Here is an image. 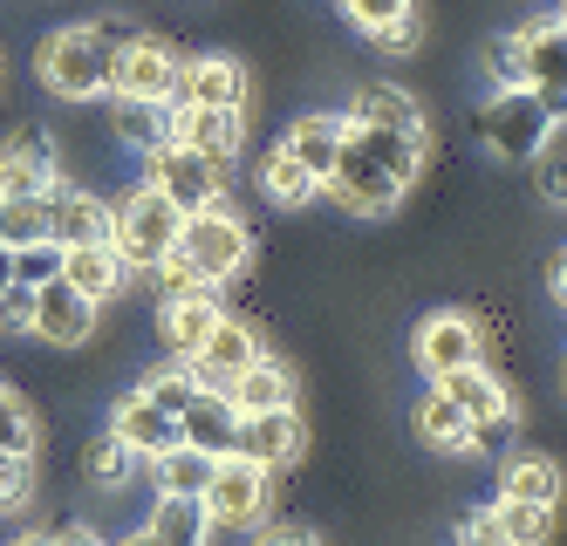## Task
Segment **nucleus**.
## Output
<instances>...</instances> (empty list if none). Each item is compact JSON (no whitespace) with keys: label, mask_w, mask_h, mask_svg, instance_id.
I'll return each instance as SVG.
<instances>
[{"label":"nucleus","mask_w":567,"mask_h":546,"mask_svg":"<svg viewBox=\"0 0 567 546\" xmlns=\"http://www.w3.org/2000/svg\"><path fill=\"white\" fill-rule=\"evenodd\" d=\"M178 226H185V213L157 192V185H131L124 198L110 205V254L124 260V274H144V267H157L178 246Z\"/></svg>","instance_id":"1"},{"label":"nucleus","mask_w":567,"mask_h":546,"mask_svg":"<svg viewBox=\"0 0 567 546\" xmlns=\"http://www.w3.org/2000/svg\"><path fill=\"white\" fill-rule=\"evenodd\" d=\"M34 69H42V90H49L55 103H96V96H110V49H103L83 21L42 34Z\"/></svg>","instance_id":"2"},{"label":"nucleus","mask_w":567,"mask_h":546,"mask_svg":"<svg viewBox=\"0 0 567 546\" xmlns=\"http://www.w3.org/2000/svg\"><path fill=\"white\" fill-rule=\"evenodd\" d=\"M554 131H560V110L547 96H534V90H493L478 103V144L499 164H526Z\"/></svg>","instance_id":"3"},{"label":"nucleus","mask_w":567,"mask_h":546,"mask_svg":"<svg viewBox=\"0 0 567 546\" xmlns=\"http://www.w3.org/2000/svg\"><path fill=\"white\" fill-rule=\"evenodd\" d=\"M178 254L192 260V274H206V280L219 287V280H239V274H247V260H254V233L239 226L226 205H206V213H185V226H178Z\"/></svg>","instance_id":"4"},{"label":"nucleus","mask_w":567,"mask_h":546,"mask_svg":"<svg viewBox=\"0 0 567 546\" xmlns=\"http://www.w3.org/2000/svg\"><path fill=\"white\" fill-rule=\"evenodd\" d=\"M506 41H513V55H519L526 90H534V96H547V103L567 116V21H560V14L519 21Z\"/></svg>","instance_id":"5"},{"label":"nucleus","mask_w":567,"mask_h":546,"mask_svg":"<svg viewBox=\"0 0 567 546\" xmlns=\"http://www.w3.org/2000/svg\"><path fill=\"white\" fill-rule=\"evenodd\" d=\"M178 90V49L157 34H131L124 49L110 55V96H137V103H172Z\"/></svg>","instance_id":"6"},{"label":"nucleus","mask_w":567,"mask_h":546,"mask_svg":"<svg viewBox=\"0 0 567 546\" xmlns=\"http://www.w3.org/2000/svg\"><path fill=\"white\" fill-rule=\"evenodd\" d=\"M321 192H336V205H342V213H355V219H390L396 205H403V185H396L362 144H349V137H342L336 172L321 178Z\"/></svg>","instance_id":"7"},{"label":"nucleus","mask_w":567,"mask_h":546,"mask_svg":"<svg viewBox=\"0 0 567 546\" xmlns=\"http://www.w3.org/2000/svg\"><path fill=\"white\" fill-rule=\"evenodd\" d=\"M144 185H157L178 213H206V205H226L219 198V164H206V157H192L185 144H151L144 151Z\"/></svg>","instance_id":"8"},{"label":"nucleus","mask_w":567,"mask_h":546,"mask_svg":"<svg viewBox=\"0 0 567 546\" xmlns=\"http://www.w3.org/2000/svg\"><path fill=\"white\" fill-rule=\"evenodd\" d=\"M165 137L185 144L206 164H233L247 144V110H198V103H165Z\"/></svg>","instance_id":"9"},{"label":"nucleus","mask_w":567,"mask_h":546,"mask_svg":"<svg viewBox=\"0 0 567 546\" xmlns=\"http://www.w3.org/2000/svg\"><path fill=\"white\" fill-rule=\"evenodd\" d=\"M301 410L295 403H274V410H254V416H239V431H233V457H247V465H260L267 478L280 465H295L301 457Z\"/></svg>","instance_id":"10"},{"label":"nucleus","mask_w":567,"mask_h":546,"mask_svg":"<svg viewBox=\"0 0 567 546\" xmlns=\"http://www.w3.org/2000/svg\"><path fill=\"white\" fill-rule=\"evenodd\" d=\"M198 498H206V519H213V526H254V519L267 513V472L226 451Z\"/></svg>","instance_id":"11"},{"label":"nucleus","mask_w":567,"mask_h":546,"mask_svg":"<svg viewBox=\"0 0 567 546\" xmlns=\"http://www.w3.org/2000/svg\"><path fill=\"white\" fill-rule=\"evenodd\" d=\"M172 103H198V110H239L247 103V69L226 49H206V55H178V90Z\"/></svg>","instance_id":"12"},{"label":"nucleus","mask_w":567,"mask_h":546,"mask_svg":"<svg viewBox=\"0 0 567 546\" xmlns=\"http://www.w3.org/2000/svg\"><path fill=\"white\" fill-rule=\"evenodd\" d=\"M254 356H267V349H260V328H254L247 315H219V321H213V334L198 342V356H192L185 369H192V383L226 390V383H233V375L247 369Z\"/></svg>","instance_id":"13"},{"label":"nucleus","mask_w":567,"mask_h":546,"mask_svg":"<svg viewBox=\"0 0 567 546\" xmlns=\"http://www.w3.org/2000/svg\"><path fill=\"white\" fill-rule=\"evenodd\" d=\"M485 356V328L472 321V315H458V308H444V315H431L424 328H417V369L431 375H452V369H465V362H478Z\"/></svg>","instance_id":"14"},{"label":"nucleus","mask_w":567,"mask_h":546,"mask_svg":"<svg viewBox=\"0 0 567 546\" xmlns=\"http://www.w3.org/2000/svg\"><path fill=\"white\" fill-rule=\"evenodd\" d=\"M28 334H42V342H55V349H83L90 334H96V301H83V293L55 274L49 287H34V321H28Z\"/></svg>","instance_id":"15"},{"label":"nucleus","mask_w":567,"mask_h":546,"mask_svg":"<svg viewBox=\"0 0 567 546\" xmlns=\"http://www.w3.org/2000/svg\"><path fill=\"white\" fill-rule=\"evenodd\" d=\"M110 437L124 444L131 457H165L178 444V416L157 410L144 390H131V396H116V410H110Z\"/></svg>","instance_id":"16"},{"label":"nucleus","mask_w":567,"mask_h":546,"mask_svg":"<svg viewBox=\"0 0 567 546\" xmlns=\"http://www.w3.org/2000/svg\"><path fill=\"white\" fill-rule=\"evenodd\" d=\"M49 239L55 246H110V198L83 185H49Z\"/></svg>","instance_id":"17"},{"label":"nucleus","mask_w":567,"mask_h":546,"mask_svg":"<svg viewBox=\"0 0 567 546\" xmlns=\"http://www.w3.org/2000/svg\"><path fill=\"white\" fill-rule=\"evenodd\" d=\"M342 137H349V116H342V110H301L280 144H288V157L321 185V178L336 172V157H342Z\"/></svg>","instance_id":"18"},{"label":"nucleus","mask_w":567,"mask_h":546,"mask_svg":"<svg viewBox=\"0 0 567 546\" xmlns=\"http://www.w3.org/2000/svg\"><path fill=\"white\" fill-rule=\"evenodd\" d=\"M55 137L49 131H14L8 144H0V198L14 192H49L55 185Z\"/></svg>","instance_id":"19"},{"label":"nucleus","mask_w":567,"mask_h":546,"mask_svg":"<svg viewBox=\"0 0 567 546\" xmlns=\"http://www.w3.org/2000/svg\"><path fill=\"white\" fill-rule=\"evenodd\" d=\"M233 431H239V410H233L219 390L198 383V396L178 410V444H198V451L226 457V451H233Z\"/></svg>","instance_id":"20"},{"label":"nucleus","mask_w":567,"mask_h":546,"mask_svg":"<svg viewBox=\"0 0 567 546\" xmlns=\"http://www.w3.org/2000/svg\"><path fill=\"white\" fill-rule=\"evenodd\" d=\"M437 396L452 403V410H465L472 424H485V416H506L513 410V396H506V383L485 362H465V369H452V375H437Z\"/></svg>","instance_id":"21"},{"label":"nucleus","mask_w":567,"mask_h":546,"mask_svg":"<svg viewBox=\"0 0 567 546\" xmlns=\"http://www.w3.org/2000/svg\"><path fill=\"white\" fill-rule=\"evenodd\" d=\"M206 533H213V519H206V498L198 492H157L144 539H157V546H206Z\"/></svg>","instance_id":"22"},{"label":"nucleus","mask_w":567,"mask_h":546,"mask_svg":"<svg viewBox=\"0 0 567 546\" xmlns=\"http://www.w3.org/2000/svg\"><path fill=\"white\" fill-rule=\"evenodd\" d=\"M349 123H362V131H424V110L396 82H362L349 103Z\"/></svg>","instance_id":"23"},{"label":"nucleus","mask_w":567,"mask_h":546,"mask_svg":"<svg viewBox=\"0 0 567 546\" xmlns=\"http://www.w3.org/2000/svg\"><path fill=\"white\" fill-rule=\"evenodd\" d=\"M62 280L83 293V301H96V308H103V301H110V293L124 287L131 274H124V260H116L110 246H62Z\"/></svg>","instance_id":"24"},{"label":"nucleus","mask_w":567,"mask_h":546,"mask_svg":"<svg viewBox=\"0 0 567 546\" xmlns=\"http://www.w3.org/2000/svg\"><path fill=\"white\" fill-rule=\"evenodd\" d=\"M349 144H362L383 172L411 192L417 185V172H424V131H362V123H349Z\"/></svg>","instance_id":"25"},{"label":"nucleus","mask_w":567,"mask_h":546,"mask_svg":"<svg viewBox=\"0 0 567 546\" xmlns=\"http://www.w3.org/2000/svg\"><path fill=\"white\" fill-rule=\"evenodd\" d=\"M219 396H226L239 416H254V410H274V403H295V396H288V369H280L274 356H254V362L239 369V375H233V383H226Z\"/></svg>","instance_id":"26"},{"label":"nucleus","mask_w":567,"mask_h":546,"mask_svg":"<svg viewBox=\"0 0 567 546\" xmlns=\"http://www.w3.org/2000/svg\"><path fill=\"white\" fill-rule=\"evenodd\" d=\"M219 315H226V308L213 301V293H198V301H165V315H157V321H165V349H172L178 362H192Z\"/></svg>","instance_id":"27"},{"label":"nucleus","mask_w":567,"mask_h":546,"mask_svg":"<svg viewBox=\"0 0 567 546\" xmlns=\"http://www.w3.org/2000/svg\"><path fill=\"white\" fill-rule=\"evenodd\" d=\"M260 192H267V198L280 205V213H301V205H308V198H315L321 185H315V178L301 172L295 157H288V144H274V151L260 157Z\"/></svg>","instance_id":"28"},{"label":"nucleus","mask_w":567,"mask_h":546,"mask_svg":"<svg viewBox=\"0 0 567 546\" xmlns=\"http://www.w3.org/2000/svg\"><path fill=\"white\" fill-rule=\"evenodd\" d=\"M506 498H526V506H554L560 498V465L540 451H513L506 457Z\"/></svg>","instance_id":"29"},{"label":"nucleus","mask_w":567,"mask_h":546,"mask_svg":"<svg viewBox=\"0 0 567 546\" xmlns=\"http://www.w3.org/2000/svg\"><path fill=\"white\" fill-rule=\"evenodd\" d=\"M219 457L213 451H198V444H172L165 457H151V472H157V492H206Z\"/></svg>","instance_id":"30"},{"label":"nucleus","mask_w":567,"mask_h":546,"mask_svg":"<svg viewBox=\"0 0 567 546\" xmlns=\"http://www.w3.org/2000/svg\"><path fill=\"white\" fill-rule=\"evenodd\" d=\"M110 131L151 151V144H165V103H137V96H110Z\"/></svg>","instance_id":"31"},{"label":"nucleus","mask_w":567,"mask_h":546,"mask_svg":"<svg viewBox=\"0 0 567 546\" xmlns=\"http://www.w3.org/2000/svg\"><path fill=\"white\" fill-rule=\"evenodd\" d=\"M417 437H431L437 451H472V416L465 410H452L437 390L417 403Z\"/></svg>","instance_id":"32"},{"label":"nucleus","mask_w":567,"mask_h":546,"mask_svg":"<svg viewBox=\"0 0 567 546\" xmlns=\"http://www.w3.org/2000/svg\"><path fill=\"white\" fill-rule=\"evenodd\" d=\"M0 239H8V246L49 239V192H14V198H0Z\"/></svg>","instance_id":"33"},{"label":"nucleus","mask_w":567,"mask_h":546,"mask_svg":"<svg viewBox=\"0 0 567 546\" xmlns=\"http://www.w3.org/2000/svg\"><path fill=\"white\" fill-rule=\"evenodd\" d=\"M493 519H499V533L513 539V546H540L547 533H554V506H526V498H493Z\"/></svg>","instance_id":"34"},{"label":"nucleus","mask_w":567,"mask_h":546,"mask_svg":"<svg viewBox=\"0 0 567 546\" xmlns=\"http://www.w3.org/2000/svg\"><path fill=\"white\" fill-rule=\"evenodd\" d=\"M144 274H151V287H157V301H198V293H213V280L192 274V260L178 254V246H172L157 267H144Z\"/></svg>","instance_id":"35"},{"label":"nucleus","mask_w":567,"mask_h":546,"mask_svg":"<svg viewBox=\"0 0 567 546\" xmlns=\"http://www.w3.org/2000/svg\"><path fill=\"white\" fill-rule=\"evenodd\" d=\"M526 164H534V185H540V205H547V213H560V205H567V137L554 131L534 157H526Z\"/></svg>","instance_id":"36"},{"label":"nucleus","mask_w":567,"mask_h":546,"mask_svg":"<svg viewBox=\"0 0 567 546\" xmlns=\"http://www.w3.org/2000/svg\"><path fill=\"white\" fill-rule=\"evenodd\" d=\"M62 274V246L55 239H28V246H14V280L21 287H49Z\"/></svg>","instance_id":"37"},{"label":"nucleus","mask_w":567,"mask_h":546,"mask_svg":"<svg viewBox=\"0 0 567 546\" xmlns=\"http://www.w3.org/2000/svg\"><path fill=\"white\" fill-rule=\"evenodd\" d=\"M144 396H151L157 410H172V416H178V410L198 396V383H192V369H185V362H172V369H151V375H144Z\"/></svg>","instance_id":"38"},{"label":"nucleus","mask_w":567,"mask_h":546,"mask_svg":"<svg viewBox=\"0 0 567 546\" xmlns=\"http://www.w3.org/2000/svg\"><path fill=\"white\" fill-rule=\"evenodd\" d=\"M0 451H14V457L34 451V416H28V403L8 383H0Z\"/></svg>","instance_id":"39"},{"label":"nucleus","mask_w":567,"mask_h":546,"mask_svg":"<svg viewBox=\"0 0 567 546\" xmlns=\"http://www.w3.org/2000/svg\"><path fill=\"white\" fill-rule=\"evenodd\" d=\"M417 0H336V14L355 28V34H377V28H390L396 14H411Z\"/></svg>","instance_id":"40"},{"label":"nucleus","mask_w":567,"mask_h":546,"mask_svg":"<svg viewBox=\"0 0 567 546\" xmlns=\"http://www.w3.org/2000/svg\"><path fill=\"white\" fill-rule=\"evenodd\" d=\"M131 465H137V457H131L124 444H116L110 431L90 444V478H96V485H124V478H131Z\"/></svg>","instance_id":"41"},{"label":"nucleus","mask_w":567,"mask_h":546,"mask_svg":"<svg viewBox=\"0 0 567 546\" xmlns=\"http://www.w3.org/2000/svg\"><path fill=\"white\" fill-rule=\"evenodd\" d=\"M370 41H377L383 55H417V41H424V21H417V8H411V14H396L390 28H377Z\"/></svg>","instance_id":"42"},{"label":"nucleus","mask_w":567,"mask_h":546,"mask_svg":"<svg viewBox=\"0 0 567 546\" xmlns=\"http://www.w3.org/2000/svg\"><path fill=\"white\" fill-rule=\"evenodd\" d=\"M28 321H34V287L8 280V287H0V328H14V334H28Z\"/></svg>","instance_id":"43"},{"label":"nucleus","mask_w":567,"mask_h":546,"mask_svg":"<svg viewBox=\"0 0 567 546\" xmlns=\"http://www.w3.org/2000/svg\"><path fill=\"white\" fill-rule=\"evenodd\" d=\"M458 546H513V539L499 533L493 506H478V513H465V519H458Z\"/></svg>","instance_id":"44"},{"label":"nucleus","mask_w":567,"mask_h":546,"mask_svg":"<svg viewBox=\"0 0 567 546\" xmlns=\"http://www.w3.org/2000/svg\"><path fill=\"white\" fill-rule=\"evenodd\" d=\"M21 498H28V457L0 451V513H14Z\"/></svg>","instance_id":"45"},{"label":"nucleus","mask_w":567,"mask_h":546,"mask_svg":"<svg viewBox=\"0 0 567 546\" xmlns=\"http://www.w3.org/2000/svg\"><path fill=\"white\" fill-rule=\"evenodd\" d=\"M90 34H96V41H103V49L116 55V49H124V41L137 34V21H124V14H103V21H90Z\"/></svg>","instance_id":"46"},{"label":"nucleus","mask_w":567,"mask_h":546,"mask_svg":"<svg viewBox=\"0 0 567 546\" xmlns=\"http://www.w3.org/2000/svg\"><path fill=\"white\" fill-rule=\"evenodd\" d=\"M42 546H103V539H96L90 526H62V533H49Z\"/></svg>","instance_id":"47"},{"label":"nucleus","mask_w":567,"mask_h":546,"mask_svg":"<svg viewBox=\"0 0 567 546\" xmlns=\"http://www.w3.org/2000/svg\"><path fill=\"white\" fill-rule=\"evenodd\" d=\"M260 546H321L315 533H301V526H280V533H267Z\"/></svg>","instance_id":"48"},{"label":"nucleus","mask_w":567,"mask_h":546,"mask_svg":"<svg viewBox=\"0 0 567 546\" xmlns=\"http://www.w3.org/2000/svg\"><path fill=\"white\" fill-rule=\"evenodd\" d=\"M8 280H14V246L0 239V287H8Z\"/></svg>","instance_id":"49"},{"label":"nucleus","mask_w":567,"mask_h":546,"mask_svg":"<svg viewBox=\"0 0 567 546\" xmlns=\"http://www.w3.org/2000/svg\"><path fill=\"white\" fill-rule=\"evenodd\" d=\"M124 546H157V539H144V533H137V539H124Z\"/></svg>","instance_id":"50"},{"label":"nucleus","mask_w":567,"mask_h":546,"mask_svg":"<svg viewBox=\"0 0 567 546\" xmlns=\"http://www.w3.org/2000/svg\"><path fill=\"white\" fill-rule=\"evenodd\" d=\"M14 546H42V539H14Z\"/></svg>","instance_id":"51"}]
</instances>
